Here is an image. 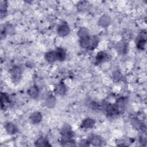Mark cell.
<instances>
[{
    "instance_id": "cell-1",
    "label": "cell",
    "mask_w": 147,
    "mask_h": 147,
    "mask_svg": "<svg viewBox=\"0 0 147 147\" xmlns=\"http://www.w3.org/2000/svg\"><path fill=\"white\" fill-rule=\"evenodd\" d=\"M99 43V38L97 36H87L80 39V45L83 48L93 50L97 47Z\"/></svg>"
},
{
    "instance_id": "cell-2",
    "label": "cell",
    "mask_w": 147,
    "mask_h": 147,
    "mask_svg": "<svg viewBox=\"0 0 147 147\" xmlns=\"http://www.w3.org/2000/svg\"><path fill=\"white\" fill-rule=\"evenodd\" d=\"M61 134L63 137L62 140H65L71 139L74 136V132L68 125H65L63 127L61 130Z\"/></svg>"
},
{
    "instance_id": "cell-3",
    "label": "cell",
    "mask_w": 147,
    "mask_h": 147,
    "mask_svg": "<svg viewBox=\"0 0 147 147\" xmlns=\"http://www.w3.org/2000/svg\"><path fill=\"white\" fill-rule=\"evenodd\" d=\"M11 78L14 82H19L21 78V69L18 67H14L10 71Z\"/></svg>"
},
{
    "instance_id": "cell-4",
    "label": "cell",
    "mask_w": 147,
    "mask_h": 147,
    "mask_svg": "<svg viewBox=\"0 0 147 147\" xmlns=\"http://www.w3.org/2000/svg\"><path fill=\"white\" fill-rule=\"evenodd\" d=\"M57 33L61 37L65 36L69 33V28L67 23H63L57 28Z\"/></svg>"
},
{
    "instance_id": "cell-5",
    "label": "cell",
    "mask_w": 147,
    "mask_h": 147,
    "mask_svg": "<svg viewBox=\"0 0 147 147\" xmlns=\"http://www.w3.org/2000/svg\"><path fill=\"white\" fill-rule=\"evenodd\" d=\"M146 43V32L142 31L141 35L138 37V41H137V47L140 49H143Z\"/></svg>"
},
{
    "instance_id": "cell-6",
    "label": "cell",
    "mask_w": 147,
    "mask_h": 147,
    "mask_svg": "<svg viewBox=\"0 0 147 147\" xmlns=\"http://www.w3.org/2000/svg\"><path fill=\"white\" fill-rule=\"evenodd\" d=\"M90 144H91L94 146H100L102 144V140L100 137L96 135H91L88 140Z\"/></svg>"
},
{
    "instance_id": "cell-7",
    "label": "cell",
    "mask_w": 147,
    "mask_h": 147,
    "mask_svg": "<svg viewBox=\"0 0 147 147\" xmlns=\"http://www.w3.org/2000/svg\"><path fill=\"white\" fill-rule=\"evenodd\" d=\"M95 125V121L90 118H87L84 119L81 124V127L84 129L92 128Z\"/></svg>"
},
{
    "instance_id": "cell-8",
    "label": "cell",
    "mask_w": 147,
    "mask_h": 147,
    "mask_svg": "<svg viewBox=\"0 0 147 147\" xmlns=\"http://www.w3.org/2000/svg\"><path fill=\"white\" fill-rule=\"evenodd\" d=\"M5 128L7 133L9 134H14L16 133L18 131V129L16 126L11 122L6 123V125H5Z\"/></svg>"
},
{
    "instance_id": "cell-9",
    "label": "cell",
    "mask_w": 147,
    "mask_h": 147,
    "mask_svg": "<svg viewBox=\"0 0 147 147\" xmlns=\"http://www.w3.org/2000/svg\"><path fill=\"white\" fill-rule=\"evenodd\" d=\"M109 59V55L105 52H99L98 53L96 56V63L97 64H99L100 63H103Z\"/></svg>"
},
{
    "instance_id": "cell-10",
    "label": "cell",
    "mask_w": 147,
    "mask_h": 147,
    "mask_svg": "<svg viewBox=\"0 0 147 147\" xmlns=\"http://www.w3.org/2000/svg\"><path fill=\"white\" fill-rule=\"evenodd\" d=\"M45 57L46 60L50 63H53L57 60L56 51H50L47 52L45 55Z\"/></svg>"
},
{
    "instance_id": "cell-11",
    "label": "cell",
    "mask_w": 147,
    "mask_h": 147,
    "mask_svg": "<svg viewBox=\"0 0 147 147\" xmlns=\"http://www.w3.org/2000/svg\"><path fill=\"white\" fill-rule=\"evenodd\" d=\"M30 119L33 123H38L42 119V115L39 112H34L30 115Z\"/></svg>"
},
{
    "instance_id": "cell-12",
    "label": "cell",
    "mask_w": 147,
    "mask_h": 147,
    "mask_svg": "<svg viewBox=\"0 0 147 147\" xmlns=\"http://www.w3.org/2000/svg\"><path fill=\"white\" fill-rule=\"evenodd\" d=\"M10 103V100L9 97L5 93L1 94V108H5L7 106V105Z\"/></svg>"
},
{
    "instance_id": "cell-13",
    "label": "cell",
    "mask_w": 147,
    "mask_h": 147,
    "mask_svg": "<svg viewBox=\"0 0 147 147\" xmlns=\"http://www.w3.org/2000/svg\"><path fill=\"white\" fill-rule=\"evenodd\" d=\"M35 145L37 146H50L48 140L45 137H41L38 138L35 142Z\"/></svg>"
},
{
    "instance_id": "cell-14",
    "label": "cell",
    "mask_w": 147,
    "mask_h": 147,
    "mask_svg": "<svg viewBox=\"0 0 147 147\" xmlns=\"http://www.w3.org/2000/svg\"><path fill=\"white\" fill-rule=\"evenodd\" d=\"M28 95L33 98H37L39 94V90L38 88L36 86L31 87L28 91Z\"/></svg>"
},
{
    "instance_id": "cell-15",
    "label": "cell",
    "mask_w": 147,
    "mask_h": 147,
    "mask_svg": "<svg viewBox=\"0 0 147 147\" xmlns=\"http://www.w3.org/2000/svg\"><path fill=\"white\" fill-rule=\"evenodd\" d=\"M56 53V55H57V60L63 61L65 60V57H66V53L64 49H63L62 48H59L57 49Z\"/></svg>"
},
{
    "instance_id": "cell-16",
    "label": "cell",
    "mask_w": 147,
    "mask_h": 147,
    "mask_svg": "<svg viewBox=\"0 0 147 147\" xmlns=\"http://www.w3.org/2000/svg\"><path fill=\"white\" fill-rule=\"evenodd\" d=\"M55 90L57 94L63 95H64L65 93L66 92V87L63 83H61L56 87Z\"/></svg>"
},
{
    "instance_id": "cell-17",
    "label": "cell",
    "mask_w": 147,
    "mask_h": 147,
    "mask_svg": "<svg viewBox=\"0 0 147 147\" xmlns=\"http://www.w3.org/2000/svg\"><path fill=\"white\" fill-rule=\"evenodd\" d=\"M7 5L6 1H1V7H0V12H1V17L2 18L5 16V14L7 11Z\"/></svg>"
},
{
    "instance_id": "cell-18",
    "label": "cell",
    "mask_w": 147,
    "mask_h": 147,
    "mask_svg": "<svg viewBox=\"0 0 147 147\" xmlns=\"http://www.w3.org/2000/svg\"><path fill=\"white\" fill-rule=\"evenodd\" d=\"M63 145L65 146H72L75 145V142L74 140L72 139H68L65 140H62Z\"/></svg>"
},
{
    "instance_id": "cell-19",
    "label": "cell",
    "mask_w": 147,
    "mask_h": 147,
    "mask_svg": "<svg viewBox=\"0 0 147 147\" xmlns=\"http://www.w3.org/2000/svg\"><path fill=\"white\" fill-rule=\"evenodd\" d=\"M55 101L56 99L53 96H50V97H49L47 100V103L48 105L47 106H49V107L53 106L55 104Z\"/></svg>"
},
{
    "instance_id": "cell-20",
    "label": "cell",
    "mask_w": 147,
    "mask_h": 147,
    "mask_svg": "<svg viewBox=\"0 0 147 147\" xmlns=\"http://www.w3.org/2000/svg\"><path fill=\"white\" fill-rule=\"evenodd\" d=\"M110 20H109V18H107V16H103L102 18H100L99 22L100 24V25L102 26H106L107 25H108L109 24Z\"/></svg>"
},
{
    "instance_id": "cell-21",
    "label": "cell",
    "mask_w": 147,
    "mask_h": 147,
    "mask_svg": "<svg viewBox=\"0 0 147 147\" xmlns=\"http://www.w3.org/2000/svg\"><path fill=\"white\" fill-rule=\"evenodd\" d=\"M78 35L80 36V38H82L86 36H88V30L85 29V28H81L79 32H78Z\"/></svg>"
}]
</instances>
